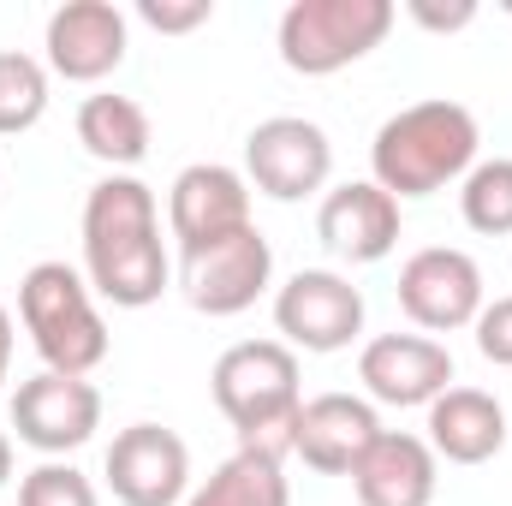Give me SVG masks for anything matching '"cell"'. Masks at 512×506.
I'll list each match as a JSON object with an SVG mask.
<instances>
[{"label":"cell","instance_id":"obj_16","mask_svg":"<svg viewBox=\"0 0 512 506\" xmlns=\"http://www.w3.org/2000/svg\"><path fill=\"white\" fill-rule=\"evenodd\" d=\"M316 239L340 262H382L399 245V203L376 179H352L322 197L316 209Z\"/></svg>","mask_w":512,"mask_h":506},{"label":"cell","instance_id":"obj_19","mask_svg":"<svg viewBox=\"0 0 512 506\" xmlns=\"http://www.w3.org/2000/svg\"><path fill=\"white\" fill-rule=\"evenodd\" d=\"M185 506H292L286 459L280 453H262V447H239L227 465H215L203 477V489Z\"/></svg>","mask_w":512,"mask_h":506},{"label":"cell","instance_id":"obj_6","mask_svg":"<svg viewBox=\"0 0 512 506\" xmlns=\"http://www.w3.org/2000/svg\"><path fill=\"white\" fill-rule=\"evenodd\" d=\"M274 328L292 352H346L364 334V292L334 268H298L274 298Z\"/></svg>","mask_w":512,"mask_h":506},{"label":"cell","instance_id":"obj_24","mask_svg":"<svg viewBox=\"0 0 512 506\" xmlns=\"http://www.w3.org/2000/svg\"><path fill=\"white\" fill-rule=\"evenodd\" d=\"M477 352L495 364V370H512V298H495L477 310Z\"/></svg>","mask_w":512,"mask_h":506},{"label":"cell","instance_id":"obj_17","mask_svg":"<svg viewBox=\"0 0 512 506\" xmlns=\"http://www.w3.org/2000/svg\"><path fill=\"white\" fill-rule=\"evenodd\" d=\"M435 483H441V459L429 453L423 435H399V429H382L352 471V489L364 506H429Z\"/></svg>","mask_w":512,"mask_h":506},{"label":"cell","instance_id":"obj_7","mask_svg":"<svg viewBox=\"0 0 512 506\" xmlns=\"http://www.w3.org/2000/svg\"><path fill=\"white\" fill-rule=\"evenodd\" d=\"M328 173H334V143L316 120L274 114V120L251 126V137H245V185H256L274 203L316 197L328 185Z\"/></svg>","mask_w":512,"mask_h":506},{"label":"cell","instance_id":"obj_11","mask_svg":"<svg viewBox=\"0 0 512 506\" xmlns=\"http://www.w3.org/2000/svg\"><path fill=\"white\" fill-rule=\"evenodd\" d=\"M102 471L120 506H179L191 489V447L161 423H131L114 435Z\"/></svg>","mask_w":512,"mask_h":506},{"label":"cell","instance_id":"obj_15","mask_svg":"<svg viewBox=\"0 0 512 506\" xmlns=\"http://www.w3.org/2000/svg\"><path fill=\"white\" fill-rule=\"evenodd\" d=\"M167 227L179 239V251H197L209 239H227L239 227H251V185L239 167L221 161H197L173 179L167 191Z\"/></svg>","mask_w":512,"mask_h":506},{"label":"cell","instance_id":"obj_22","mask_svg":"<svg viewBox=\"0 0 512 506\" xmlns=\"http://www.w3.org/2000/svg\"><path fill=\"white\" fill-rule=\"evenodd\" d=\"M459 215L471 233L483 239H507L512 233V161L495 155V161H477L465 173V191H459Z\"/></svg>","mask_w":512,"mask_h":506},{"label":"cell","instance_id":"obj_25","mask_svg":"<svg viewBox=\"0 0 512 506\" xmlns=\"http://www.w3.org/2000/svg\"><path fill=\"white\" fill-rule=\"evenodd\" d=\"M137 18H143L149 30H161V36H185V30H197V24H209L215 6H209V0H185V6H173V0H137Z\"/></svg>","mask_w":512,"mask_h":506},{"label":"cell","instance_id":"obj_23","mask_svg":"<svg viewBox=\"0 0 512 506\" xmlns=\"http://www.w3.org/2000/svg\"><path fill=\"white\" fill-rule=\"evenodd\" d=\"M18 506H102V501H96V483L78 465L48 459V465L18 477Z\"/></svg>","mask_w":512,"mask_h":506},{"label":"cell","instance_id":"obj_4","mask_svg":"<svg viewBox=\"0 0 512 506\" xmlns=\"http://www.w3.org/2000/svg\"><path fill=\"white\" fill-rule=\"evenodd\" d=\"M18 316L24 334L54 376H90L108 364V322L90 298V280L66 262H36L18 280Z\"/></svg>","mask_w":512,"mask_h":506},{"label":"cell","instance_id":"obj_3","mask_svg":"<svg viewBox=\"0 0 512 506\" xmlns=\"http://www.w3.org/2000/svg\"><path fill=\"white\" fill-rule=\"evenodd\" d=\"M209 393L221 405V417L239 429V447L262 453H292V417L304 405V381H298V352L286 340H239L215 358Z\"/></svg>","mask_w":512,"mask_h":506},{"label":"cell","instance_id":"obj_2","mask_svg":"<svg viewBox=\"0 0 512 506\" xmlns=\"http://www.w3.org/2000/svg\"><path fill=\"white\" fill-rule=\"evenodd\" d=\"M477 143H483L477 114H471L465 102L435 96V102L399 108V114L376 131L370 167H376V185H382L393 203H405V197H435V191H447L453 179H465V173L477 167Z\"/></svg>","mask_w":512,"mask_h":506},{"label":"cell","instance_id":"obj_8","mask_svg":"<svg viewBox=\"0 0 512 506\" xmlns=\"http://www.w3.org/2000/svg\"><path fill=\"white\" fill-rule=\"evenodd\" d=\"M268 280H274V251L256 233V221L239 227V233H227V239L197 245V251H179V286H185L191 310H203V316L251 310L256 298L268 292Z\"/></svg>","mask_w":512,"mask_h":506},{"label":"cell","instance_id":"obj_12","mask_svg":"<svg viewBox=\"0 0 512 506\" xmlns=\"http://www.w3.org/2000/svg\"><path fill=\"white\" fill-rule=\"evenodd\" d=\"M126 42V12L114 0H66L48 12V30H42L48 72L66 84H102L108 72H120Z\"/></svg>","mask_w":512,"mask_h":506},{"label":"cell","instance_id":"obj_20","mask_svg":"<svg viewBox=\"0 0 512 506\" xmlns=\"http://www.w3.org/2000/svg\"><path fill=\"white\" fill-rule=\"evenodd\" d=\"M78 143L96 161H108L114 173L120 167H137L149 155V114L131 96H114V90L84 96V108H78Z\"/></svg>","mask_w":512,"mask_h":506},{"label":"cell","instance_id":"obj_21","mask_svg":"<svg viewBox=\"0 0 512 506\" xmlns=\"http://www.w3.org/2000/svg\"><path fill=\"white\" fill-rule=\"evenodd\" d=\"M48 114V60L0 48V137H18Z\"/></svg>","mask_w":512,"mask_h":506},{"label":"cell","instance_id":"obj_9","mask_svg":"<svg viewBox=\"0 0 512 506\" xmlns=\"http://www.w3.org/2000/svg\"><path fill=\"white\" fill-rule=\"evenodd\" d=\"M12 429H18L24 447H36L48 459L78 453L102 429V393H96L90 376H54V370H42V376L18 381V393H12Z\"/></svg>","mask_w":512,"mask_h":506},{"label":"cell","instance_id":"obj_14","mask_svg":"<svg viewBox=\"0 0 512 506\" xmlns=\"http://www.w3.org/2000/svg\"><path fill=\"white\" fill-rule=\"evenodd\" d=\"M382 435V417L358 393H316L292 417V459H304L316 477H352L370 441Z\"/></svg>","mask_w":512,"mask_h":506},{"label":"cell","instance_id":"obj_28","mask_svg":"<svg viewBox=\"0 0 512 506\" xmlns=\"http://www.w3.org/2000/svg\"><path fill=\"white\" fill-rule=\"evenodd\" d=\"M6 483H12V441L0 435V489H6Z\"/></svg>","mask_w":512,"mask_h":506},{"label":"cell","instance_id":"obj_27","mask_svg":"<svg viewBox=\"0 0 512 506\" xmlns=\"http://www.w3.org/2000/svg\"><path fill=\"white\" fill-rule=\"evenodd\" d=\"M6 370H12V316L0 304V387H6Z\"/></svg>","mask_w":512,"mask_h":506},{"label":"cell","instance_id":"obj_26","mask_svg":"<svg viewBox=\"0 0 512 506\" xmlns=\"http://www.w3.org/2000/svg\"><path fill=\"white\" fill-rule=\"evenodd\" d=\"M405 12H411L423 30H441V36H453V30H465V24L477 18V6H471V0H453V6H435V0H411Z\"/></svg>","mask_w":512,"mask_h":506},{"label":"cell","instance_id":"obj_18","mask_svg":"<svg viewBox=\"0 0 512 506\" xmlns=\"http://www.w3.org/2000/svg\"><path fill=\"white\" fill-rule=\"evenodd\" d=\"M507 447V411L483 387H447L429 405V453L447 465H489Z\"/></svg>","mask_w":512,"mask_h":506},{"label":"cell","instance_id":"obj_1","mask_svg":"<svg viewBox=\"0 0 512 506\" xmlns=\"http://www.w3.org/2000/svg\"><path fill=\"white\" fill-rule=\"evenodd\" d=\"M84 280L114 310H149L167 292L161 209L143 179L114 173L84 197Z\"/></svg>","mask_w":512,"mask_h":506},{"label":"cell","instance_id":"obj_5","mask_svg":"<svg viewBox=\"0 0 512 506\" xmlns=\"http://www.w3.org/2000/svg\"><path fill=\"white\" fill-rule=\"evenodd\" d=\"M393 30V0H292L280 12V60L298 78H328L376 54Z\"/></svg>","mask_w":512,"mask_h":506},{"label":"cell","instance_id":"obj_10","mask_svg":"<svg viewBox=\"0 0 512 506\" xmlns=\"http://www.w3.org/2000/svg\"><path fill=\"white\" fill-rule=\"evenodd\" d=\"M399 310L423 334L471 328L477 310H483V268L453 245H429L399 268Z\"/></svg>","mask_w":512,"mask_h":506},{"label":"cell","instance_id":"obj_13","mask_svg":"<svg viewBox=\"0 0 512 506\" xmlns=\"http://www.w3.org/2000/svg\"><path fill=\"white\" fill-rule=\"evenodd\" d=\"M358 381L376 405H435L447 387H453V352L429 334H376L364 352H358Z\"/></svg>","mask_w":512,"mask_h":506}]
</instances>
